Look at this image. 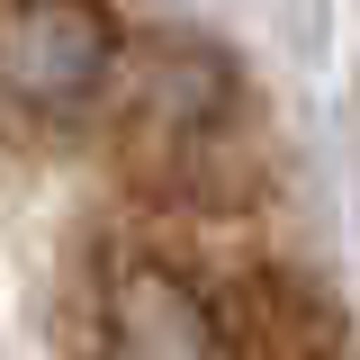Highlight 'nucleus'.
Instances as JSON below:
<instances>
[{
  "label": "nucleus",
  "mask_w": 360,
  "mask_h": 360,
  "mask_svg": "<svg viewBox=\"0 0 360 360\" xmlns=\"http://www.w3.org/2000/svg\"><path fill=\"white\" fill-rule=\"evenodd\" d=\"M207 315H217V342L243 352V360H342L352 352L342 307H333L297 262H243V270H225V288L207 297Z\"/></svg>",
  "instance_id": "f257e3e1"
},
{
  "label": "nucleus",
  "mask_w": 360,
  "mask_h": 360,
  "mask_svg": "<svg viewBox=\"0 0 360 360\" xmlns=\"http://www.w3.org/2000/svg\"><path fill=\"white\" fill-rule=\"evenodd\" d=\"M108 333L127 360H225L217 315H207V288L189 270L135 252L117 279H108Z\"/></svg>",
  "instance_id": "f03ea898"
}]
</instances>
